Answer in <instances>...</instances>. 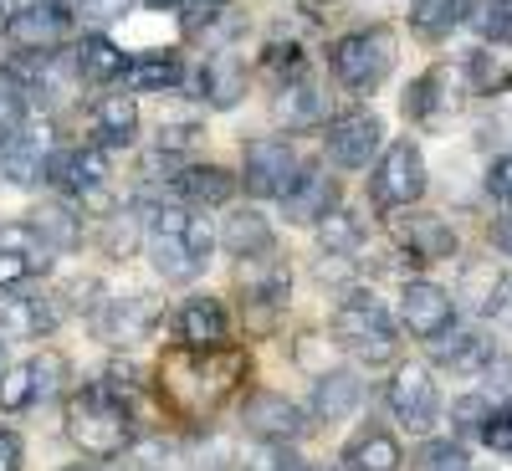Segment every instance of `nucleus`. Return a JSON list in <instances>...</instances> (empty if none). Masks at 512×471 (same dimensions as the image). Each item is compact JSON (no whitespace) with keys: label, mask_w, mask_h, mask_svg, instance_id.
Wrapping results in <instances>:
<instances>
[{"label":"nucleus","mask_w":512,"mask_h":471,"mask_svg":"<svg viewBox=\"0 0 512 471\" xmlns=\"http://www.w3.org/2000/svg\"><path fill=\"white\" fill-rule=\"evenodd\" d=\"M472 31L492 47H507L512 41V0H472V11H466Z\"/></svg>","instance_id":"34"},{"label":"nucleus","mask_w":512,"mask_h":471,"mask_svg":"<svg viewBox=\"0 0 512 471\" xmlns=\"http://www.w3.org/2000/svg\"><path fill=\"white\" fill-rule=\"evenodd\" d=\"M36 400V374H31V364H21V369H11L6 379H0V405L6 410H26Z\"/></svg>","instance_id":"39"},{"label":"nucleus","mask_w":512,"mask_h":471,"mask_svg":"<svg viewBox=\"0 0 512 471\" xmlns=\"http://www.w3.org/2000/svg\"><path fill=\"white\" fill-rule=\"evenodd\" d=\"M241 93H246V67H241V57H231V52L205 57V67H200V98H205L210 108H236Z\"/></svg>","instance_id":"24"},{"label":"nucleus","mask_w":512,"mask_h":471,"mask_svg":"<svg viewBox=\"0 0 512 471\" xmlns=\"http://www.w3.org/2000/svg\"><path fill=\"white\" fill-rule=\"evenodd\" d=\"M323 144H328V159L338 169H369V159L384 144V123L374 113H338L328 123V139Z\"/></svg>","instance_id":"10"},{"label":"nucleus","mask_w":512,"mask_h":471,"mask_svg":"<svg viewBox=\"0 0 512 471\" xmlns=\"http://www.w3.org/2000/svg\"><path fill=\"white\" fill-rule=\"evenodd\" d=\"M390 410H395L400 425H410V431H431V425H436L431 369H425V364H400L395 379H390Z\"/></svg>","instance_id":"13"},{"label":"nucleus","mask_w":512,"mask_h":471,"mask_svg":"<svg viewBox=\"0 0 512 471\" xmlns=\"http://www.w3.org/2000/svg\"><path fill=\"white\" fill-rule=\"evenodd\" d=\"M241 379H246L241 349H175L159 364V395L180 415L200 420V415H216L236 395Z\"/></svg>","instance_id":"1"},{"label":"nucleus","mask_w":512,"mask_h":471,"mask_svg":"<svg viewBox=\"0 0 512 471\" xmlns=\"http://www.w3.org/2000/svg\"><path fill=\"white\" fill-rule=\"evenodd\" d=\"M303 6V16H313V21H323L328 11H333V0H297Z\"/></svg>","instance_id":"50"},{"label":"nucleus","mask_w":512,"mask_h":471,"mask_svg":"<svg viewBox=\"0 0 512 471\" xmlns=\"http://www.w3.org/2000/svg\"><path fill=\"white\" fill-rule=\"evenodd\" d=\"M328 67H333V77L344 82V88L374 93L379 82L390 77V67H395V36L384 31V26H359V31L333 41Z\"/></svg>","instance_id":"4"},{"label":"nucleus","mask_w":512,"mask_h":471,"mask_svg":"<svg viewBox=\"0 0 512 471\" xmlns=\"http://www.w3.org/2000/svg\"><path fill=\"white\" fill-rule=\"evenodd\" d=\"M26 6H31V0H0V26H11Z\"/></svg>","instance_id":"49"},{"label":"nucleus","mask_w":512,"mask_h":471,"mask_svg":"<svg viewBox=\"0 0 512 471\" xmlns=\"http://www.w3.org/2000/svg\"><path fill=\"white\" fill-rule=\"evenodd\" d=\"M31 231L47 241L52 251H72L77 241H82V226H77V216L62 205V200H47V205H36L31 210Z\"/></svg>","instance_id":"33"},{"label":"nucleus","mask_w":512,"mask_h":471,"mask_svg":"<svg viewBox=\"0 0 512 471\" xmlns=\"http://www.w3.org/2000/svg\"><path fill=\"white\" fill-rule=\"evenodd\" d=\"M466 82H472V93H507L512 88V67L502 57H492L487 47H477L466 57Z\"/></svg>","instance_id":"35"},{"label":"nucleus","mask_w":512,"mask_h":471,"mask_svg":"<svg viewBox=\"0 0 512 471\" xmlns=\"http://www.w3.org/2000/svg\"><path fill=\"white\" fill-rule=\"evenodd\" d=\"M241 420H246V431L262 436L267 446H287V441H297V436L308 431V415L297 410L287 395H277V390H256V395L246 400Z\"/></svg>","instance_id":"11"},{"label":"nucleus","mask_w":512,"mask_h":471,"mask_svg":"<svg viewBox=\"0 0 512 471\" xmlns=\"http://www.w3.org/2000/svg\"><path fill=\"white\" fill-rule=\"evenodd\" d=\"M47 128L41 123H21L16 134L0 144V175H6L11 185H36L41 175H47Z\"/></svg>","instance_id":"16"},{"label":"nucleus","mask_w":512,"mask_h":471,"mask_svg":"<svg viewBox=\"0 0 512 471\" xmlns=\"http://www.w3.org/2000/svg\"><path fill=\"white\" fill-rule=\"evenodd\" d=\"M282 210H287V221L292 226H323L333 210H338V185L328 180V169H303V180L292 185V195L282 200Z\"/></svg>","instance_id":"19"},{"label":"nucleus","mask_w":512,"mask_h":471,"mask_svg":"<svg viewBox=\"0 0 512 471\" xmlns=\"http://www.w3.org/2000/svg\"><path fill=\"white\" fill-rule=\"evenodd\" d=\"M487 190H492L502 205H512V154L492 159V169H487Z\"/></svg>","instance_id":"47"},{"label":"nucleus","mask_w":512,"mask_h":471,"mask_svg":"<svg viewBox=\"0 0 512 471\" xmlns=\"http://www.w3.org/2000/svg\"><path fill=\"white\" fill-rule=\"evenodd\" d=\"M303 159H297V149L287 139H256L246 144V169H241V185L251 195H262V200H287L292 185L303 180Z\"/></svg>","instance_id":"7"},{"label":"nucleus","mask_w":512,"mask_h":471,"mask_svg":"<svg viewBox=\"0 0 512 471\" xmlns=\"http://www.w3.org/2000/svg\"><path fill=\"white\" fill-rule=\"evenodd\" d=\"M451 108H456V77H451V67H431L425 77H415L405 88V118H415V123H436Z\"/></svg>","instance_id":"21"},{"label":"nucleus","mask_w":512,"mask_h":471,"mask_svg":"<svg viewBox=\"0 0 512 471\" xmlns=\"http://www.w3.org/2000/svg\"><path fill=\"white\" fill-rule=\"evenodd\" d=\"M364 400V384L349 374V369H333L318 379V395H313V415L318 420H344L354 415V405Z\"/></svg>","instance_id":"31"},{"label":"nucleus","mask_w":512,"mask_h":471,"mask_svg":"<svg viewBox=\"0 0 512 471\" xmlns=\"http://www.w3.org/2000/svg\"><path fill=\"white\" fill-rule=\"evenodd\" d=\"M47 180H52L57 190L77 195V200H88V205L108 210V195H103V185H108V154H103L98 144L52 149V159H47Z\"/></svg>","instance_id":"8"},{"label":"nucleus","mask_w":512,"mask_h":471,"mask_svg":"<svg viewBox=\"0 0 512 471\" xmlns=\"http://www.w3.org/2000/svg\"><path fill=\"white\" fill-rule=\"evenodd\" d=\"M390 231L415 262H446V256H456V231L441 216H431V210H400Z\"/></svg>","instance_id":"15"},{"label":"nucleus","mask_w":512,"mask_h":471,"mask_svg":"<svg viewBox=\"0 0 512 471\" xmlns=\"http://www.w3.org/2000/svg\"><path fill=\"white\" fill-rule=\"evenodd\" d=\"M267 67L277 77L297 82V77H303V47H297V41H272V47H267Z\"/></svg>","instance_id":"41"},{"label":"nucleus","mask_w":512,"mask_h":471,"mask_svg":"<svg viewBox=\"0 0 512 471\" xmlns=\"http://www.w3.org/2000/svg\"><path fill=\"white\" fill-rule=\"evenodd\" d=\"M175 185H180V195L190 205H226L241 180L231 175V169H221V164H190V169L175 175Z\"/></svg>","instance_id":"27"},{"label":"nucleus","mask_w":512,"mask_h":471,"mask_svg":"<svg viewBox=\"0 0 512 471\" xmlns=\"http://www.w3.org/2000/svg\"><path fill=\"white\" fill-rule=\"evenodd\" d=\"M6 374H11V369H6V349H0V379H6Z\"/></svg>","instance_id":"52"},{"label":"nucleus","mask_w":512,"mask_h":471,"mask_svg":"<svg viewBox=\"0 0 512 471\" xmlns=\"http://www.w3.org/2000/svg\"><path fill=\"white\" fill-rule=\"evenodd\" d=\"M246 471H308L303 461H297L287 446H262L251 461H246Z\"/></svg>","instance_id":"43"},{"label":"nucleus","mask_w":512,"mask_h":471,"mask_svg":"<svg viewBox=\"0 0 512 471\" xmlns=\"http://www.w3.org/2000/svg\"><path fill=\"white\" fill-rule=\"evenodd\" d=\"M52 267V246L31 231V221H16V226H0V292L47 272Z\"/></svg>","instance_id":"14"},{"label":"nucleus","mask_w":512,"mask_h":471,"mask_svg":"<svg viewBox=\"0 0 512 471\" xmlns=\"http://www.w3.org/2000/svg\"><path fill=\"white\" fill-rule=\"evenodd\" d=\"M128 6H134V0H72V16L93 21V26H113V21L128 16Z\"/></svg>","instance_id":"40"},{"label":"nucleus","mask_w":512,"mask_h":471,"mask_svg":"<svg viewBox=\"0 0 512 471\" xmlns=\"http://www.w3.org/2000/svg\"><path fill=\"white\" fill-rule=\"evenodd\" d=\"M482 441H487L492 451L512 456V400H507L502 410H492V420H487V431H482Z\"/></svg>","instance_id":"44"},{"label":"nucleus","mask_w":512,"mask_h":471,"mask_svg":"<svg viewBox=\"0 0 512 471\" xmlns=\"http://www.w3.org/2000/svg\"><path fill=\"white\" fill-rule=\"evenodd\" d=\"M103 246H108L113 256H128V251H134V246H139V221H134V216H118V221L108 226V236H103Z\"/></svg>","instance_id":"46"},{"label":"nucleus","mask_w":512,"mask_h":471,"mask_svg":"<svg viewBox=\"0 0 512 471\" xmlns=\"http://www.w3.org/2000/svg\"><path fill=\"white\" fill-rule=\"evenodd\" d=\"M400 466V446L390 431H359L349 446H344V471H395Z\"/></svg>","instance_id":"29"},{"label":"nucleus","mask_w":512,"mask_h":471,"mask_svg":"<svg viewBox=\"0 0 512 471\" xmlns=\"http://www.w3.org/2000/svg\"><path fill=\"white\" fill-rule=\"evenodd\" d=\"M487 420H492V405L482 395L456 400V425H461V431H487Z\"/></svg>","instance_id":"45"},{"label":"nucleus","mask_w":512,"mask_h":471,"mask_svg":"<svg viewBox=\"0 0 512 471\" xmlns=\"http://www.w3.org/2000/svg\"><path fill=\"white\" fill-rule=\"evenodd\" d=\"M318 236H323V251H354L359 236H364V226L349 216V210H333V216L318 226Z\"/></svg>","instance_id":"38"},{"label":"nucleus","mask_w":512,"mask_h":471,"mask_svg":"<svg viewBox=\"0 0 512 471\" xmlns=\"http://www.w3.org/2000/svg\"><path fill=\"white\" fill-rule=\"evenodd\" d=\"M277 118L287 128H313L323 118V93L313 88L308 77H297V82H282V93H277Z\"/></svg>","instance_id":"32"},{"label":"nucleus","mask_w":512,"mask_h":471,"mask_svg":"<svg viewBox=\"0 0 512 471\" xmlns=\"http://www.w3.org/2000/svg\"><path fill=\"white\" fill-rule=\"evenodd\" d=\"M149 6H154V11H180L185 0H149Z\"/></svg>","instance_id":"51"},{"label":"nucleus","mask_w":512,"mask_h":471,"mask_svg":"<svg viewBox=\"0 0 512 471\" xmlns=\"http://www.w3.org/2000/svg\"><path fill=\"white\" fill-rule=\"evenodd\" d=\"M466 11H472V0H410V31L425 41H441L466 21Z\"/></svg>","instance_id":"30"},{"label":"nucleus","mask_w":512,"mask_h":471,"mask_svg":"<svg viewBox=\"0 0 512 471\" xmlns=\"http://www.w3.org/2000/svg\"><path fill=\"white\" fill-rule=\"evenodd\" d=\"M175 333H180V349H226L231 318L216 297H190L175 313Z\"/></svg>","instance_id":"18"},{"label":"nucleus","mask_w":512,"mask_h":471,"mask_svg":"<svg viewBox=\"0 0 512 471\" xmlns=\"http://www.w3.org/2000/svg\"><path fill=\"white\" fill-rule=\"evenodd\" d=\"M400 318L415 338L436 344L441 333H451V318H456V297L436 282H405V297H400Z\"/></svg>","instance_id":"12"},{"label":"nucleus","mask_w":512,"mask_h":471,"mask_svg":"<svg viewBox=\"0 0 512 471\" xmlns=\"http://www.w3.org/2000/svg\"><path fill=\"white\" fill-rule=\"evenodd\" d=\"M21 123H26V88L16 82V72L0 67V144H6Z\"/></svg>","instance_id":"37"},{"label":"nucleus","mask_w":512,"mask_h":471,"mask_svg":"<svg viewBox=\"0 0 512 471\" xmlns=\"http://www.w3.org/2000/svg\"><path fill=\"white\" fill-rule=\"evenodd\" d=\"M67 436L88 456H123L134 441V410L113 384H88L67 400Z\"/></svg>","instance_id":"3"},{"label":"nucleus","mask_w":512,"mask_h":471,"mask_svg":"<svg viewBox=\"0 0 512 471\" xmlns=\"http://www.w3.org/2000/svg\"><path fill=\"white\" fill-rule=\"evenodd\" d=\"M72 31V6L67 0H31V6L6 26L11 47H21L26 57H52Z\"/></svg>","instance_id":"9"},{"label":"nucleus","mask_w":512,"mask_h":471,"mask_svg":"<svg viewBox=\"0 0 512 471\" xmlns=\"http://www.w3.org/2000/svg\"><path fill=\"white\" fill-rule=\"evenodd\" d=\"M57 328V308L36 292H6L0 297V333L6 338H41Z\"/></svg>","instance_id":"20"},{"label":"nucleus","mask_w":512,"mask_h":471,"mask_svg":"<svg viewBox=\"0 0 512 471\" xmlns=\"http://www.w3.org/2000/svg\"><path fill=\"white\" fill-rule=\"evenodd\" d=\"M180 57L175 52H144V57H128V88L134 93H169V88H180Z\"/></svg>","instance_id":"28"},{"label":"nucleus","mask_w":512,"mask_h":471,"mask_svg":"<svg viewBox=\"0 0 512 471\" xmlns=\"http://www.w3.org/2000/svg\"><path fill=\"white\" fill-rule=\"evenodd\" d=\"M0 471H21V436L0 425Z\"/></svg>","instance_id":"48"},{"label":"nucleus","mask_w":512,"mask_h":471,"mask_svg":"<svg viewBox=\"0 0 512 471\" xmlns=\"http://www.w3.org/2000/svg\"><path fill=\"white\" fill-rule=\"evenodd\" d=\"M159 323V303L154 297H118V303H103L98 313V338L113 349H128V344H139V338H149V328Z\"/></svg>","instance_id":"17"},{"label":"nucleus","mask_w":512,"mask_h":471,"mask_svg":"<svg viewBox=\"0 0 512 471\" xmlns=\"http://www.w3.org/2000/svg\"><path fill=\"white\" fill-rule=\"evenodd\" d=\"M134 134H139V103L134 98L108 93L93 103V144L98 149H123V144H134Z\"/></svg>","instance_id":"22"},{"label":"nucleus","mask_w":512,"mask_h":471,"mask_svg":"<svg viewBox=\"0 0 512 471\" xmlns=\"http://www.w3.org/2000/svg\"><path fill=\"white\" fill-rule=\"evenodd\" d=\"M431 354H436V364L451 369V374H477V369L492 364V344H487L482 333H472V328H451V333H441L436 344H431Z\"/></svg>","instance_id":"25"},{"label":"nucleus","mask_w":512,"mask_h":471,"mask_svg":"<svg viewBox=\"0 0 512 471\" xmlns=\"http://www.w3.org/2000/svg\"><path fill=\"white\" fill-rule=\"evenodd\" d=\"M221 246L231 256H241V262H256V256L272 251V226L262 210H231L226 226H221Z\"/></svg>","instance_id":"26"},{"label":"nucleus","mask_w":512,"mask_h":471,"mask_svg":"<svg viewBox=\"0 0 512 471\" xmlns=\"http://www.w3.org/2000/svg\"><path fill=\"white\" fill-rule=\"evenodd\" d=\"M333 338L349 354L369 359V364H384L395 354V323H390V313H384L374 297H349V303L333 313Z\"/></svg>","instance_id":"5"},{"label":"nucleus","mask_w":512,"mask_h":471,"mask_svg":"<svg viewBox=\"0 0 512 471\" xmlns=\"http://www.w3.org/2000/svg\"><path fill=\"white\" fill-rule=\"evenodd\" d=\"M410 471H472V461H466V451L456 441H425L410 456Z\"/></svg>","instance_id":"36"},{"label":"nucleus","mask_w":512,"mask_h":471,"mask_svg":"<svg viewBox=\"0 0 512 471\" xmlns=\"http://www.w3.org/2000/svg\"><path fill=\"white\" fill-rule=\"evenodd\" d=\"M221 6H226V0H185V6H180V26H185V36H200L205 26H216Z\"/></svg>","instance_id":"42"},{"label":"nucleus","mask_w":512,"mask_h":471,"mask_svg":"<svg viewBox=\"0 0 512 471\" xmlns=\"http://www.w3.org/2000/svg\"><path fill=\"white\" fill-rule=\"evenodd\" d=\"M210 246H216V236H210L205 216L180 210V205H159L154 210V221H149V256H154V272L164 282L200 277L205 262H210Z\"/></svg>","instance_id":"2"},{"label":"nucleus","mask_w":512,"mask_h":471,"mask_svg":"<svg viewBox=\"0 0 512 471\" xmlns=\"http://www.w3.org/2000/svg\"><path fill=\"white\" fill-rule=\"evenodd\" d=\"M369 195L384 210H410L425 195V154H420V144L395 139L390 149H384L374 175H369Z\"/></svg>","instance_id":"6"},{"label":"nucleus","mask_w":512,"mask_h":471,"mask_svg":"<svg viewBox=\"0 0 512 471\" xmlns=\"http://www.w3.org/2000/svg\"><path fill=\"white\" fill-rule=\"evenodd\" d=\"M72 62H77V77H82V82H93V88H108V82L128 77V57L113 47L103 31L82 36V41H77V52H72Z\"/></svg>","instance_id":"23"},{"label":"nucleus","mask_w":512,"mask_h":471,"mask_svg":"<svg viewBox=\"0 0 512 471\" xmlns=\"http://www.w3.org/2000/svg\"><path fill=\"white\" fill-rule=\"evenodd\" d=\"M67 471H98V466H67Z\"/></svg>","instance_id":"53"}]
</instances>
